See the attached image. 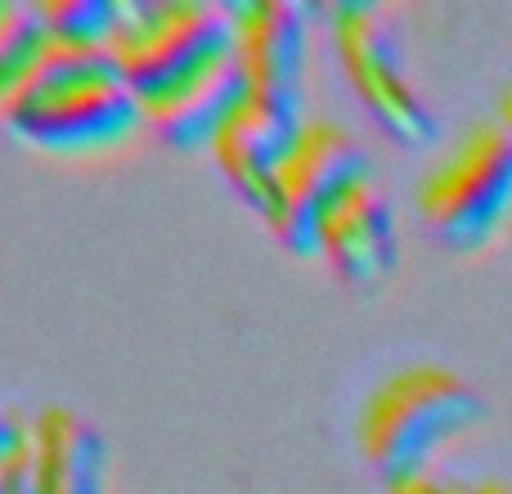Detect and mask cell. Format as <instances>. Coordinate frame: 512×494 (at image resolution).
Listing matches in <instances>:
<instances>
[{"label": "cell", "mask_w": 512, "mask_h": 494, "mask_svg": "<svg viewBox=\"0 0 512 494\" xmlns=\"http://www.w3.org/2000/svg\"><path fill=\"white\" fill-rule=\"evenodd\" d=\"M486 418V400L468 378L441 364H405L369 391L355 441L382 486L423 477L432 459Z\"/></svg>", "instance_id": "cell-1"}, {"label": "cell", "mask_w": 512, "mask_h": 494, "mask_svg": "<svg viewBox=\"0 0 512 494\" xmlns=\"http://www.w3.org/2000/svg\"><path fill=\"white\" fill-rule=\"evenodd\" d=\"M108 50L149 108L234 59V14L212 0H117Z\"/></svg>", "instance_id": "cell-2"}, {"label": "cell", "mask_w": 512, "mask_h": 494, "mask_svg": "<svg viewBox=\"0 0 512 494\" xmlns=\"http://www.w3.org/2000/svg\"><path fill=\"white\" fill-rule=\"evenodd\" d=\"M414 207L427 230L454 252H477L512 216V135L490 122H472L436 167L423 171Z\"/></svg>", "instance_id": "cell-3"}, {"label": "cell", "mask_w": 512, "mask_h": 494, "mask_svg": "<svg viewBox=\"0 0 512 494\" xmlns=\"http://www.w3.org/2000/svg\"><path fill=\"white\" fill-rule=\"evenodd\" d=\"M369 180L373 162L364 153V144L351 135V126L333 122V117H306L297 149H292V158L283 162L279 180H274L265 225L288 252L315 256L324 221L337 212L342 198H351Z\"/></svg>", "instance_id": "cell-4"}, {"label": "cell", "mask_w": 512, "mask_h": 494, "mask_svg": "<svg viewBox=\"0 0 512 494\" xmlns=\"http://www.w3.org/2000/svg\"><path fill=\"white\" fill-rule=\"evenodd\" d=\"M324 18L333 50L346 68V81L355 86L360 104L373 113V122L409 149L436 144L441 122L427 108V99L418 95V86L409 81L396 27L387 23V14L378 5H364V0H342V5H328Z\"/></svg>", "instance_id": "cell-5"}, {"label": "cell", "mask_w": 512, "mask_h": 494, "mask_svg": "<svg viewBox=\"0 0 512 494\" xmlns=\"http://www.w3.org/2000/svg\"><path fill=\"white\" fill-rule=\"evenodd\" d=\"M301 131H306V113H301V95H270V90H252L248 104L234 113V122L216 140V162L230 176V185L265 216L274 198V180H279L283 162L292 158Z\"/></svg>", "instance_id": "cell-6"}, {"label": "cell", "mask_w": 512, "mask_h": 494, "mask_svg": "<svg viewBox=\"0 0 512 494\" xmlns=\"http://www.w3.org/2000/svg\"><path fill=\"white\" fill-rule=\"evenodd\" d=\"M144 122H149L144 104L117 77V81H104V86L77 90L63 104L45 108L41 117H32L23 126L18 140L36 144L41 153H59V158H86V153H104L126 144Z\"/></svg>", "instance_id": "cell-7"}, {"label": "cell", "mask_w": 512, "mask_h": 494, "mask_svg": "<svg viewBox=\"0 0 512 494\" xmlns=\"http://www.w3.org/2000/svg\"><path fill=\"white\" fill-rule=\"evenodd\" d=\"M234 14V59L248 72L252 90L301 95L306 72V18L297 0H230Z\"/></svg>", "instance_id": "cell-8"}, {"label": "cell", "mask_w": 512, "mask_h": 494, "mask_svg": "<svg viewBox=\"0 0 512 494\" xmlns=\"http://www.w3.org/2000/svg\"><path fill=\"white\" fill-rule=\"evenodd\" d=\"M248 95H252L248 72L239 68V59H230L221 68L203 72L198 81H189V86H180L176 95L149 104L144 117H149V126L158 131L162 144H171L180 153H198V149H216L221 131L248 104Z\"/></svg>", "instance_id": "cell-9"}, {"label": "cell", "mask_w": 512, "mask_h": 494, "mask_svg": "<svg viewBox=\"0 0 512 494\" xmlns=\"http://www.w3.org/2000/svg\"><path fill=\"white\" fill-rule=\"evenodd\" d=\"M396 247V212L373 180L342 198L319 234V252L346 283H382L396 270Z\"/></svg>", "instance_id": "cell-10"}, {"label": "cell", "mask_w": 512, "mask_h": 494, "mask_svg": "<svg viewBox=\"0 0 512 494\" xmlns=\"http://www.w3.org/2000/svg\"><path fill=\"white\" fill-rule=\"evenodd\" d=\"M36 494H104V436L68 405H45L32 414Z\"/></svg>", "instance_id": "cell-11"}, {"label": "cell", "mask_w": 512, "mask_h": 494, "mask_svg": "<svg viewBox=\"0 0 512 494\" xmlns=\"http://www.w3.org/2000/svg\"><path fill=\"white\" fill-rule=\"evenodd\" d=\"M117 77H122V68H117L113 50L68 45V41H54L50 36V45L36 54V63L23 72V81L0 99V126L23 135V126L32 122V117H41L45 108L63 104V99L77 95V90L104 86V81H117Z\"/></svg>", "instance_id": "cell-12"}, {"label": "cell", "mask_w": 512, "mask_h": 494, "mask_svg": "<svg viewBox=\"0 0 512 494\" xmlns=\"http://www.w3.org/2000/svg\"><path fill=\"white\" fill-rule=\"evenodd\" d=\"M45 45H50V27L41 18V5L14 0L9 14L0 18V99L23 81V72L32 68Z\"/></svg>", "instance_id": "cell-13"}, {"label": "cell", "mask_w": 512, "mask_h": 494, "mask_svg": "<svg viewBox=\"0 0 512 494\" xmlns=\"http://www.w3.org/2000/svg\"><path fill=\"white\" fill-rule=\"evenodd\" d=\"M54 41L108 50L117 32V0H36Z\"/></svg>", "instance_id": "cell-14"}, {"label": "cell", "mask_w": 512, "mask_h": 494, "mask_svg": "<svg viewBox=\"0 0 512 494\" xmlns=\"http://www.w3.org/2000/svg\"><path fill=\"white\" fill-rule=\"evenodd\" d=\"M387 494H512L508 481H445V477H409V481H396L387 486Z\"/></svg>", "instance_id": "cell-15"}, {"label": "cell", "mask_w": 512, "mask_h": 494, "mask_svg": "<svg viewBox=\"0 0 512 494\" xmlns=\"http://www.w3.org/2000/svg\"><path fill=\"white\" fill-rule=\"evenodd\" d=\"M23 436H27V418L0 405V463H5L9 454H14V445L23 441Z\"/></svg>", "instance_id": "cell-16"}, {"label": "cell", "mask_w": 512, "mask_h": 494, "mask_svg": "<svg viewBox=\"0 0 512 494\" xmlns=\"http://www.w3.org/2000/svg\"><path fill=\"white\" fill-rule=\"evenodd\" d=\"M499 126H504V131L512 135V86H504V95H499Z\"/></svg>", "instance_id": "cell-17"}, {"label": "cell", "mask_w": 512, "mask_h": 494, "mask_svg": "<svg viewBox=\"0 0 512 494\" xmlns=\"http://www.w3.org/2000/svg\"><path fill=\"white\" fill-rule=\"evenodd\" d=\"M0 494H5V490H0Z\"/></svg>", "instance_id": "cell-18"}]
</instances>
